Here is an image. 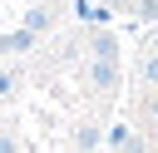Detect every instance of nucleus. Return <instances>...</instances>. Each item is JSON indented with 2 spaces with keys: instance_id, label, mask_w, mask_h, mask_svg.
Listing matches in <instances>:
<instances>
[{
  "instance_id": "nucleus-1",
  "label": "nucleus",
  "mask_w": 158,
  "mask_h": 153,
  "mask_svg": "<svg viewBox=\"0 0 158 153\" xmlns=\"http://www.w3.org/2000/svg\"><path fill=\"white\" fill-rule=\"evenodd\" d=\"M143 74H148V79H158V59H148V64H143Z\"/></svg>"
}]
</instances>
